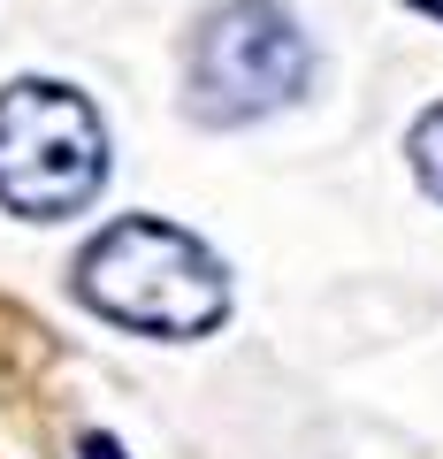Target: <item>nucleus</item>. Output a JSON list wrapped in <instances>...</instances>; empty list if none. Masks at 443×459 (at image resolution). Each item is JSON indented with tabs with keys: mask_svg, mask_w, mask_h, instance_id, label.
Masks as SVG:
<instances>
[{
	"mask_svg": "<svg viewBox=\"0 0 443 459\" xmlns=\"http://www.w3.org/2000/svg\"><path fill=\"white\" fill-rule=\"evenodd\" d=\"M413 8H428V16H443V0H413Z\"/></svg>",
	"mask_w": 443,
	"mask_h": 459,
	"instance_id": "nucleus-6",
	"label": "nucleus"
},
{
	"mask_svg": "<svg viewBox=\"0 0 443 459\" xmlns=\"http://www.w3.org/2000/svg\"><path fill=\"white\" fill-rule=\"evenodd\" d=\"M313 77V39L283 0H214L183 47V115L207 131H237L291 108Z\"/></svg>",
	"mask_w": 443,
	"mask_h": 459,
	"instance_id": "nucleus-2",
	"label": "nucleus"
},
{
	"mask_svg": "<svg viewBox=\"0 0 443 459\" xmlns=\"http://www.w3.org/2000/svg\"><path fill=\"white\" fill-rule=\"evenodd\" d=\"M77 299L115 329L161 344H192L207 329H222L230 314V268L222 253L199 246L192 230L161 222V214H123L77 253Z\"/></svg>",
	"mask_w": 443,
	"mask_h": 459,
	"instance_id": "nucleus-1",
	"label": "nucleus"
},
{
	"mask_svg": "<svg viewBox=\"0 0 443 459\" xmlns=\"http://www.w3.org/2000/svg\"><path fill=\"white\" fill-rule=\"evenodd\" d=\"M107 184V123L62 77L0 84V207L23 222H69Z\"/></svg>",
	"mask_w": 443,
	"mask_h": 459,
	"instance_id": "nucleus-3",
	"label": "nucleus"
},
{
	"mask_svg": "<svg viewBox=\"0 0 443 459\" xmlns=\"http://www.w3.org/2000/svg\"><path fill=\"white\" fill-rule=\"evenodd\" d=\"M405 161H413V184L443 207V100H436V108H421V123L405 131Z\"/></svg>",
	"mask_w": 443,
	"mask_h": 459,
	"instance_id": "nucleus-4",
	"label": "nucleus"
},
{
	"mask_svg": "<svg viewBox=\"0 0 443 459\" xmlns=\"http://www.w3.org/2000/svg\"><path fill=\"white\" fill-rule=\"evenodd\" d=\"M84 459H123V452H115V437H84Z\"/></svg>",
	"mask_w": 443,
	"mask_h": 459,
	"instance_id": "nucleus-5",
	"label": "nucleus"
}]
</instances>
